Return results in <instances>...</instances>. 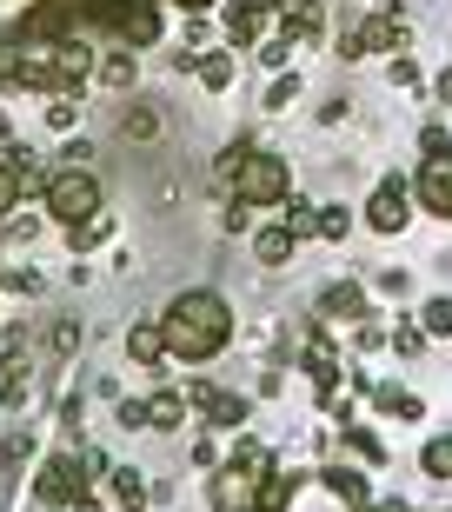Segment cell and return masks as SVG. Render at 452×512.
<instances>
[{
    "mask_svg": "<svg viewBox=\"0 0 452 512\" xmlns=\"http://www.w3.org/2000/svg\"><path fill=\"white\" fill-rule=\"evenodd\" d=\"M160 326H167V353L173 360H213L226 340H233V306L220 300V293H207V286H187V293H173L167 313H160Z\"/></svg>",
    "mask_w": 452,
    "mask_h": 512,
    "instance_id": "cell-1",
    "label": "cell"
},
{
    "mask_svg": "<svg viewBox=\"0 0 452 512\" xmlns=\"http://www.w3.org/2000/svg\"><path fill=\"white\" fill-rule=\"evenodd\" d=\"M220 173L233 180V200H240V207H280L286 193H293V167H286L280 153L253 147V140H233Z\"/></svg>",
    "mask_w": 452,
    "mask_h": 512,
    "instance_id": "cell-2",
    "label": "cell"
},
{
    "mask_svg": "<svg viewBox=\"0 0 452 512\" xmlns=\"http://www.w3.org/2000/svg\"><path fill=\"white\" fill-rule=\"evenodd\" d=\"M47 213H54V220H67V227L94 220V213H100V180L87 167H60L54 180H47Z\"/></svg>",
    "mask_w": 452,
    "mask_h": 512,
    "instance_id": "cell-3",
    "label": "cell"
},
{
    "mask_svg": "<svg viewBox=\"0 0 452 512\" xmlns=\"http://www.w3.org/2000/svg\"><path fill=\"white\" fill-rule=\"evenodd\" d=\"M74 493H87V453H54L34 479L40 506H74Z\"/></svg>",
    "mask_w": 452,
    "mask_h": 512,
    "instance_id": "cell-4",
    "label": "cell"
},
{
    "mask_svg": "<svg viewBox=\"0 0 452 512\" xmlns=\"http://www.w3.org/2000/svg\"><path fill=\"white\" fill-rule=\"evenodd\" d=\"M406 220H413V193H406V180H379L373 200H366V227L373 233H406Z\"/></svg>",
    "mask_w": 452,
    "mask_h": 512,
    "instance_id": "cell-5",
    "label": "cell"
},
{
    "mask_svg": "<svg viewBox=\"0 0 452 512\" xmlns=\"http://www.w3.org/2000/svg\"><path fill=\"white\" fill-rule=\"evenodd\" d=\"M253 493H260V473H246V466H213V486H207V499H213V512H253Z\"/></svg>",
    "mask_w": 452,
    "mask_h": 512,
    "instance_id": "cell-6",
    "label": "cell"
},
{
    "mask_svg": "<svg viewBox=\"0 0 452 512\" xmlns=\"http://www.w3.org/2000/svg\"><path fill=\"white\" fill-rule=\"evenodd\" d=\"M406 34H413V27H406V14H393V7H386V14H373L366 27H359V47H366V54H406Z\"/></svg>",
    "mask_w": 452,
    "mask_h": 512,
    "instance_id": "cell-7",
    "label": "cell"
},
{
    "mask_svg": "<svg viewBox=\"0 0 452 512\" xmlns=\"http://www.w3.org/2000/svg\"><path fill=\"white\" fill-rule=\"evenodd\" d=\"M419 207L439 213V220H452V153L419 167Z\"/></svg>",
    "mask_w": 452,
    "mask_h": 512,
    "instance_id": "cell-8",
    "label": "cell"
},
{
    "mask_svg": "<svg viewBox=\"0 0 452 512\" xmlns=\"http://www.w3.org/2000/svg\"><path fill=\"white\" fill-rule=\"evenodd\" d=\"M127 360H133V366L173 360V353H167V326H160V320H133V326H127Z\"/></svg>",
    "mask_w": 452,
    "mask_h": 512,
    "instance_id": "cell-9",
    "label": "cell"
},
{
    "mask_svg": "<svg viewBox=\"0 0 452 512\" xmlns=\"http://www.w3.org/2000/svg\"><path fill=\"white\" fill-rule=\"evenodd\" d=\"M94 74V47H80V40H60V67H54V94H80Z\"/></svg>",
    "mask_w": 452,
    "mask_h": 512,
    "instance_id": "cell-10",
    "label": "cell"
},
{
    "mask_svg": "<svg viewBox=\"0 0 452 512\" xmlns=\"http://www.w3.org/2000/svg\"><path fill=\"white\" fill-rule=\"evenodd\" d=\"M200 413H207L213 433H240V426H246V399H240V393H220V386H207Z\"/></svg>",
    "mask_w": 452,
    "mask_h": 512,
    "instance_id": "cell-11",
    "label": "cell"
},
{
    "mask_svg": "<svg viewBox=\"0 0 452 512\" xmlns=\"http://www.w3.org/2000/svg\"><path fill=\"white\" fill-rule=\"evenodd\" d=\"M320 486H326L333 499H346L353 512H359V506H373V486H366V473H359V466H326Z\"/></svg>",
    "mask_w": 452,
    "mask_h": 512,
    "instance_id": "cell-12",
    "label": "cell"
},
{
    "mask_svg": "<svg viewBox=\"0 0 452 512\" xmlns=\"http://www.w3.org/2000/svg\"><path fill=\"white\" fill-rule=\"evenodd\" d=\"M293 493H300V473H260V493H253V512H286L293 506Z\"/></svg>",
    "mask_w": 452,
    "mask_h": 512,
    "instance_id": "cell-13",
    "label": "cell"
},
{
    "mask_svg": "<svg viewBox=\"0 0 452 512\" xmlns=\"http://www.w3.org/2000/svg\"><path fill=\"white\" fill-rule=\"evenodd\" d=\"M320 313H326V320H366V293H359L353 280H333L320 293Z\"/></svg>",
    "mask_w": 452,
    "mask_h": 512,
    "instance_id": "cell-14",
    "label": "cell"
},
{
    "mask_svg": "<svg viewBox=\"0 0 452 512\" xmlns=\"http://www.w3.org/2000/svg\"><path fill=\"white\" fill-rule=\"evenodd\" d=\"M293 247H300V240H293V227H286V220H280V227H260V233H253V260H260V266H286V260H293Z\"/></svg>",
    "mask_w": 452,
    "mask_h": 512,
    "instance_id": "cell-15",
    "label": "cell"
},
{
    "mask_svg": "<svg viewBox=\"0 0 452 512\" xmlns=\"http://www.w3.org/2000/svg\"><path fill=\"white\" fill-rule=\"evenodd\" d=\"M147 426H153V433L187 426V393H173V386H167V393H153V399H147Z\"/></svg>",
    "mask_w": 452,
    "mask_h": 512,
    "instance_id": "cell-16",
    "label": "cell"
},
{
    "mask_svg": "<svg viewBox=\"0 0 452 512\" xmlns=\"http://www.w3.org/2000/svg\"><path fill=\"white\" fill-rule=\"evenodd\" d=\"M120 34H127L133 47H147V40L160 34V14H153V0H133L127 14H120Z\"/></svg>",
    "mask_w": 452,
    "mask_h": 512,
    "instance_id": "cell-17",
    "label": "cell"
},
{
    "mask_svg": "<svg viewBox=\"0 0 452 512\" xmlns=\"http://www.w3.org/2000/svg\"><path fill=\"white\" fill-rule=\"evenodd\" d=\"M373 399H379V413H393V419H426V399L406 393V386H373Z\"/></svg>",
    "mask_w": 452,
    "mask_h": 512,
    "instance_id": "cell-18",
    "label": "cell"
},
{
    "mask_svg": "<svg viewBox=\"0 0 452 512\" xmlns=\"http://www.w3.org/2000/svg\"><path fill=\"white\" fill-rule=\"evenodd\" d=\"M113 499H120V506H127V512H140V506H147V473H133V466H113Z\"/></svg>",
    "mask_w": 452,
    "mask_h": 512,
    "instance_id": "cell-19",
    "label": "cell"
},
{
    "mask_svg": "<svg viewBox=\"0 0 452 512\" xmlns=\"http://www.w3.org/2000/svg\"><path fill=\"white\" fill-rule=\"evenodd\" d=\"M193 74H200L207 94H226V87H233V54H200V60H193Z\"/></svg>",
    "mask_w": 452,
    "mask_h": 512,
    "instance_id": "cell-20",
    "label": "cell"
},
{
    "mask_svg": "<svg viewBox=\"0 0 452 512\" xmlns=\"http://www.w3.org/2000/svg\"><path fill=\"white\" fill-rule=\"evenodd\" d=\"M280 207H286V227H293V240H313V233H320V207H313V200L286 193Z\"/></svg>",
    "mask_w": 452,
    "mask_h": 512,
    "instance_id": "cell-21",
    "label": "cell"
},
{
    "mask_svg": "<svg viewBox=\"0 0 452 512\" xmlns=\"http://www.w3.org/2000/svg\"><path fill=\"white\" fill-rule=\"evenodd\" d=\"M419 466H426V479H446V486H452V433L426 439V453H419Z\"/></svg>",
    "mask_w": 452,
    "mask_h": 512,
    "instance_id": "cell-22",
    "label": "cell"
},
{
    "mask_svg": "<svg viewBox=\"0 0 452 512\" xmlns=\"http://www.w3.org/2000/svg\"><path fill=\"white\" fill-rule=\"evenodd\" d=\"M100 80H107L113 94H127L133 80H140V60H133V54H107V60H100Z\"/></svg>",
    "mask_w": 452,
    "mask_h": 512,
    "instance_id": "cell-23",
    "label": "cell"
},
{
    "mask_svg": "<svg viewBox=\"0 0 452 512\" xmlns=\"http://www.w3.org/2000/svg\"><path fill=\"white\" fill-rule=\"evenodd\" d=\"M160 127H167V120L153 114V107H127V114H120V133H127V140H160Z\"/></svg>",
    "mask_w": 452,
    "mask_h": 512,
    "instance_id": "cell-24",
    "label": "cell"
},
{
    "mask_svg": "<svg viewBox=\"0 0 452 512\" xmlns=\"http://www.w3.org/2000/svg\"><path fill=\"white\" fill-rule=\"evenodd\" d=\"M260 20L266 14H253V7H240V0H233V7H226V40H233V47H246V40L260 34Z\"/></svg>",
    "mask_w": 452,
    "mask_h": 512,
    "instance_id": "cell-25",
    "label": "cell"
},
{
    "mask_svg": "<svg viewBox=\"0 0 452 512\" xmlns=\"http://www.w3.org/2000/svg\"><path fill=\"white\" fill-rule=\"evenodd\" d=\"M419 326H426V340H452V300H426Z\"/></svg>",
    "mask_w": 452,
    "mask_h": 512,
    "instance_id": "cell-26",
    "label": "cell"
},
{
    "mask_svg": "<svg viewBox=\"0 0 452 512\" xmlns=\"http://www.w3.org/2000/svg\"><path fill=\"white\" fill-rule=\"evenodd\" d=\"M74 233V253H87V247H100V240H113V213H94V220H80V227H67Z\"/></svg>",
    "mask_w": 452,
    "mask_h": 512,
    "instance_id": "cell-27",
    "label": "cell"
},
{
    "mask_svg": "<svg viewBox=\"0 0 452 512\" xmlns=\"http://www.w3.org/2000/svg\"><path fill=\"white\" fill-rule=\"evenodd\" d=\"M346 446H353V453L366 459V466H379V459H386V446H379V433H373V426H353V419H346Z\"/></svg>",
    "mask_w": 452,
    "mask_h": 512,
    "instance_id": "cell-28",
    "label": "cell"
},
{
    "mask_svg": "<svg viewBox=\"0 0 452 512\" xmlns=\"http://www.w3.org/2000/svg\"><path fill=\"white\" fill-rule=\"evenodd\" d=\"M20 173H14V160H7V153H0V220H14V207H20Z\"/></svg>",
    "mask_w": 452,
    "mask_h": 512,
    "instance_id": "cell-29",
    "label": "cell"
},
{
    "mask_svg": "<svg viewBox=\"0 0 452 512\" xmlns=\"http://www.w3.org/2000/svg\"><path fill=\"white\" fill-rule=\"evenodd\" d=\"M233 466H246V473H273V453H266L260 439L240 433V446H233Z\"/></svg>",
    "mask_w": 452,
    "mask_h": 512,
    "instance_id": "cell-30",
    "label": "cell"
},
{
    "mask_svg": "<svg viewBox=\"0 0 452 512\" xmlns=\"http://www.w3.org/2000/svg\"><path fill=\"white\" fill-rule=\"evenodd\" d=\"M293 100H300V74H280L273 87H266V114H286Z\"/></svg>",
    "mask_w": 452,
    "mask_h": 512,
    "instance_id": "cell-31",
    "label": "cell"
},
{
    "mask_svg": "<svg viewBox=\"0 0 452 512\" xmlns=\"http://www.w3.org/2000/svg\"><path fill=\"white\" fill-rule=\"evenodd\" d=\"M0 286H7V293H20V300H34V293H40L47 280H40L34 266H7V273H0Z\"/></svg>",
    "mask_w": 452,
    "mask_h": 512,
    "instance_id": "cell-32",
    "label": "cell"
},
{
    "mask_svg": "<svg viewBox=\"0 0 452 512\" xmlns=\"http://www.w3.org/2000/svg\"><path fill=\"white\" fill-rule=\"evenodd\" d=\"M386 80H393L399 94H413V87H419L426 74H419V60H413V54H393V67H386Z\"/></svg>",
    "mask_w": 452,
    "mask_h": 512,
    "instance_id": "cell-33",
    "label": "cell"
},
{
    "mask_svg": "<svg viewBox=\"0 0 452 512\" xmlns=\"http://www.w3.org/2000/svg\"><path fill=\"white\" fill-rule=\"evenodd\" d=\"M346 233H353V213L339 207V200H333V207H320V240H346Z\"/></svg>",
    "mask_w": 452,
    "mask_h": 512,
    "instance_id": "cell-34",
    "label": "cell"
},
{
    "mask_svg": "<svg viewBox=\"0 0 452 512\" xmlns=\"http://www.w3.org/2000/svg\"><path fill=\"white\" fill-rule=\"evenodd\" d=\"M27 453H34V426H14V433H7V446H0V466H20Z\"/></svg>",
    "mask_w": 452,
    "mask_h": 512,
    "instance_id": "cell-35",
    "label": "cell"
},
{
    "mask_svg": "<svg viewBox=\"0 0 452 512\" xmlns=\"http://www.w3.org/2000/svg\"><path fill=\"white\" fill-rule=\"evenodd\" d=\"M419 346H426V326H419V320H399L393 326V353H406V360H413Z\"/></svg>",
    "mask_w": 452,
    "mask_h": 512,
    "instance_id": "cell-36",
    "label": "cell"
},
{
    "mask_svg": "<svg viewBox=\"0 0 452 512\" xmlns=\"http://www.w3.org/2000/svg\"><path fill=\"white\" fill-rule=\"evenodd\" d=\"M406 286H413V273H406V266H379V273H373V293H393V300H399Z\"/></svg>",
    "mask_w": 452,
    "mask_h": 512,
    "instance_id": "cell-37",
    "label": "cell"
},
{
    "mask_svg": "<svg viewBox=\"0 0 452 512\" xmlns=\"http://www.w3.org/2000/svg\"><path fill=\"white\" fill-rule=\"evenodd\" d=\"M419 153H426V160H446V153H452V133L446 127H426V133H419Z\"/></svg>",
    "mask_w": 452,
    "mask_h": 512,
    "instance_id": "cell-38",
    "label": "cell"
},
{
    "mask_svg": "<svg viewBox=\"0 0 452 512\" xmlns=\"http://www.w3.org/2000/svg\"><path fill=\"white\" fill-rule=\"evenodd\" d=\"M113 426H127V433H140V426H147V399H120V413H113Z\"/></svg>",
    "mask_w": 452,
    "mask_h": 512,
    "instance_id": "cell-39",
    "label": "cell"
},
{
    "mask_svg": "<svg viewBox=\"0 0 452 512\" xmlns=\"http://www.w3.org/2000/svg\"><path fill=\"white\" fill-rule=\"evenodd\" d=\"M260 60H266V67H280V74H286V60H293V34L266 40V47H260Z\"/></svg>",
    "mask_w": 452,
    "mask_h": 512,
    "instance_id": "cell-40",
    "label": "cell"
},
{
    "mask_svg": "<svg viewBox=\"0 0 452 512\" xmlns=\"http://www.w3.org/2000/svg\"><path fill=\"white\" fill-rule=\"evenodd\" d=\"M80 419H87V399L67 393V399H60V426H67V433H80Z\"/></svg>",
    "mask_w": 452,
    "mask_h": 512,
    "instance_id": "cell-41",
    "label": "cell"
},
{
    "mask_svg": "<svg viewBox=\"0 0 452 512\" xmlns=\"http://www.w3.org/2000/svg\"><path fill=\"white\" fill-rule=\"evenodd\" d=\"M47 120H54V127H60V133L74 127V94H54V107H47Z\"/></svg>",
    "mask_w": 452,
    "mask_h": 512,
    "instance_id": "cell-42",
    "label": "cell"
},
{
    "mask_svg": "<svg viewBox=\"0 0 452 512\" xmlns=\"http://www.w3.org/2000/svg\"><path fill=\"white\" fill-rule=\"evenodd\" d=\"M80 340H87V333H80V326H74V320H60V326H54V353H74V346H80Z\"/></svg>",
    "mask_w": 452,
    "mask_h": 512,
    "instance_id": "cell-43",
    "label": "cell"
},
{
    "mask_svg": "<svg viewBox=\"0 0 452 512\" xmlns=\"http://www.w3.org/2000/svg\"><path fill=\"white\" fill-rule=\"evenodd\" d=\"M60 160H67V167H87V160H94V147H87V140H67V153H60Z\"/></svg>",
    "mask_w": 452,
    "mask_h": 512,
    "instance_id": "cell-44",
    "label": "cell"
},
{
    "mask_svg": "<svg viewBox=\"0 0 452 512\" xmlns=\"http://www.w3.org/2000/svg\"><path fill=\"white\" fill-rule=\"evenodd\" d=\"M433 100H439V107H452V67H446V74L433 80Z\"/></svg>",
    "mask_w": 452,
    "mask_h": 512,
    "instance_id": "cell-45",
    "label": "cell"
},
{
    "mask_svg": "<svg viewBox=\"0 0 452 512\" xmlns=\"http://www.w3.org/2000/svg\"><path fill=\"white\" fill-rule=\"evenodd\" d=\"M74 512H107V506H100L94 493H74Z\"/></svg>",
    "mask_w": 452,
    "mask_h": 512,
    "instance_id": "cell-46",
    "label": "cell"
},
{
    "mask_svg": "<svg viewBox=\"0 0 452 512\" xmlns=\"http://www.w3.org/2000/svg\"><path fill=\"white\" fill-rule=\"evenodd\" d=\"M240 7H253V14H273V7H286V0H240Z\"/></svg>",
    "mask_w": 452,
    "mask_h": 512,
    "instance_id": "cell-47",
    "label": "cell"
},
{
    "mask_svg": "<svg viewBox=\"0 0 452 512\" xmlns=\"http://www.w3.org/2000/svg\"><path fill=\"white\" fill-rule=\"evenodd\" d=\"M173 7H187V14H207L213 0H173Z\"/></svg>",
    "mask_w": 452,
    "mask_h": 512,
    "instance_id": "cell-48",
    "label": "cell"
}]
</instances>
